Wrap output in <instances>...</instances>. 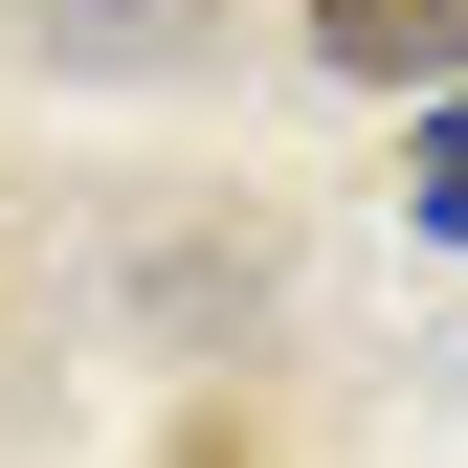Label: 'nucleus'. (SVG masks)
<instances>
[{
	"label": "nucleus",
	"mask_w": 468,
	"mask_h": 468,
	"mask_svg": "<svg viewBox=\"0 0 468 468\" xmlns=\"http://www.w3.org/2000/svg\"><path fill=\"white\" fill-rule=\"evenodd\" d=\"M313 45L357 90H468V0H313Z\"/></svg>",
	"instance_id": "f257e3e1"
},
{
	"label": "nucleus",
	"mask_w": 468,
	"mask_h": 468,
	"mask_svg": "<svg viewBox=\"0 0 468 468\" xmlns=\"http://www.w3.org/2000/svg\"><path fill=\"white\" fill-rule=\"evenodd\" d=\"M424 223H446V246H468V90L424 112Z\"/></svg>",
	"instance_id": "f03ea898"
}]
</instances>
